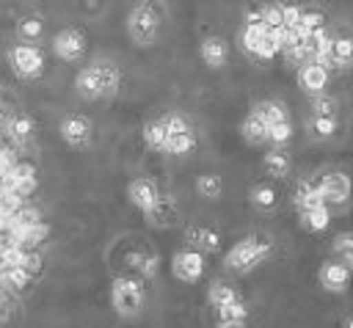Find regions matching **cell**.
Instances as JSON below:
<instances>
[{
    "label": "cell",
    "mask_w": 353,
    "mask_h": 328,
    "mask_svg": "<svg viewBox=\"0 0 353 328\" xmlns=\"http://www.w3.org/2000/svg\"><path fill=\"white\" fill-rule=\"evenodd\" d=\"M160 25H163V14L152 0L135 3L127 14V33L141 47H149L160 36Z\"/></svg>",
    "instance_id": "cell-1"
},
{
    "label": "cell",
    "mask_w": 353,
    "mask_h": 328,
    "mask_svg": "<svg viewBox=\"0 0 353 328\" xmlns=\"http://www.w3.org/2000/svg\"><path fill=\"white\" fill-rule=\"evenodd\" d=\"M188 240L199 248H207V251H215L218 248V234L212 229H201V226H193L188 229Z\"/></svg>",
    "instance_id": "cell-15"
},
{
    "label": "cell",
    "mask_w": 353,
    "mask_h": 328,
    "mask_svg": "<svg viewBox=\"0 0 353 328\" xmlns=\"http://www.w3.org/2000/svg\"><path fill=\"white\" fill-rule=\"evenodd\" d=\"M290 135H292L290 121H279V124H270V127H268V138H270L273 143H284V141H290Z\"/></svg>",
    "instance_id": "cell-26"
},
{
    "label": "cell",
    "mask_w": 353,
    "mask_h": 328,
    "mask_svg": "<svg viewBox=\"0 0 353 328\" xmlns=\"http://www.w3.org/2000/svg\"><path fill=\"white\" fill-rule=\"evenodd\" d=\"M268 251H270V243H265V240H240V243L229 251L226 262H229V267H234V270H245V267L256 265Z\"/></svg>",
    "instance_id": "cell-6"
},
{
    "label": "cell",
    "mask_w": 353,
    "mask_h": 328,
    "mask_svg": "<svg viewBox=\"0 0 353 328\" xmlns=\"http://www.w3.org/2000/svg\"><path fill=\"white\" fill-rule=\"evenodd\" d=\"M325 69L320 66V63H306L303 69H301V74H298V80H301V85L306 88V91H320L323 85H325Z\"/></svg>",
    "instance_id": "cell-13"
},
{
    "label": "cell",
    "mask_w": 353,
    "mask_h": 328,
    "mask_svg": "<svg viewBox=\"0 0 353 328\" xmlns=\"http://www.w3.org/2000/svg\"><path fill=\"white\" fill-rule=\"evenodd\" d=\"M331 52H334V58L336 61H350L353 58V41L350 39H336V41H331Z\"/></svg>",
    "instance_id": "cell-27"
},
{
    "label": "cell",
    "mask_w": 353,
    "mask_h": 328,
    "mask_svg": "<svg viewBox=\"0 0 353 328\" xmlns=\"http://www.w3.org/2000/svg\"><path fill=\"white\" fill-rule=\"evenodd\" d=\"M130 201L135 204V207H141V209H152L157 201H160V196H157V187L149 182V179H135L132 185H130Z\"/></svg>",
    "instance_id": "cell-11"
},
{
    "label": "cell",
    "mask_w": 353,
    "mask_h": 328,
    "mask_svg": "<svg viewBox=\"0 0 353 328\" xmlns=\"http://www.w3.org/2000/svg\"><path fill=\"white\" fill-rule=\"evenodd\" d=\"M301 19V8L298 6H281V28H295Z\"/></svg>",
    "instance_id": "cell-28"
},
{
    "label": "cell",
    "mask_w": 353,
    "mask_h": 328,
    "mask_svg": "<svg viewBox=\"0 0 353 328\" xmlns=\"http://www.w3.org/2000/svg\"><path fill=\"white\" fill-rule=\"evenodd\" d=\"M243 47L259 58H270L279 50V41H276L273 28H268L262 22H248L243 30Z\"/></svg>",
    "instance_id": "cell-4"
},
{
    "label": "cell",
    "mask_w": 353,
    "mask_h": 328,
    "mask_svg": "<svg viewBox=\"0 0 353 328\" xmlns=\"http://www.w3.org/2000/svg\"><path fill=\"white\" fill-rule=\"evenodd\" d=\"M265 165H268V171H270V174L281 176V174H287L290 160H287V154H281V152H270V154L265 157Z\"/></svg>",
    "instance_id": "cell-24"
},
{
    "label": "cell",
    "mask_w": 353,
    "mask_h": 328,
    "mask_svg": "<svg viewBox=\"0 0 353 328\" xmlns=\"http://www.w3.org/2000/svg\"><path fill=\"white\" fill-rule=\"evenodd\" d=\"M256 116L270 127V124H279V121H287V113H284V107L279 105V102H262L259 107H256Z\"/></svg>",
    "instance_id": "cell-17"
},
{
    "label": "cell",
    "mask_w": 353,
    "mask_h": 328,
    "mask_svg": "<svg viewBox=\"0 0 353 328\" xmlns=\"http://www.w3.org/2000/svg\"><path fill=\"white\" fill-rule=\"evenodd\" d=\"M320 196H325V198H331V201H342V198L347 196V179H345L342 174H331V176H325Z\"/></svg>",
    "instance_id": "cell-14"
},
{
    "label": "cell",
    "mask_w": 353,
    "mask_h": 328,
    "mask_svg": "<svg viewBox=\"0 0 353 328\" xmlns=\"http://www.w3.org/2000/svg\"><path fill=\"white\" fill-rule=\"evenodd\" d=\"M61 138L69 146H85L91 141V121L85 116H66L61 121Z\"/></svg>",
    "instance_id": "cell-7"
},
{
    "label": "cell",
    "mask_w": 353,
    "mask_h": 328,
    "mask_svg": "<svg viewBox=\"0 0 353 328\" xmlns=\"http://www.w3.org/2000/svg\"><path fill=\"white\" fill-rule=\"evenodd\" d=\"M303 221H306V226H309V229H323V226L328 223V212L317 204V207L303 209Z\"/></svg>",
    "instance_id": "cell-23"
},
{
    "label": "cell",
    "mask_w": 353,
    "mask_h": 328,
    "mask_svg": "<svg viewBox=\"0 0 353 328\" xmlns=\"http://www.w3.org/2000/svg\"><path fill=\"white\" fill-rule=\"evenodd\" d=\"M226 328H240V325H226Z\"/></svg>",
    "instance_id": "cell-33"
},
{
    "label": "cell",
    "mask_w": 353,
    "mask_h": 328,
    "mask_svg": "<svg viewBox=\"0 0 353 328\" xmlns=\"http://www.w3.org/2000/svg\"><path fill=\"white\" fill-rule=\"evenodd\" d=\"M8 132L17 135V138H28V135L33 132V119H28V116H22V113L11 116V119H8Z\"/></svg>",
    "instance_id": "cell-19"
},
{
    "label": "cell",
    "mask_w": 353,
    "mask_h": 328,
    "mask_svg": "<svg viewBox=\"0 0 353 328\" xmlns=\"http://www.w3.org/2000/svg\"><path fill=\"white\" fill-rule=\"evenodd\" d=\"M201 270H204V259H201L199 251H179V254L174 256V273H176L179 278L196 281V278L201 276Z\"/></svg>",
    "instance_id": "cell-8"
},
{
    "label": "cell",
    "mask_w": 353,
    "mask_h": 328,
    "mask_svg": "<svg viewBox=\"0 0 353 328\" xmlns=\"http://www.w3.org/2000/svg\"><path fill=\"white\" fill-rule=\"evenodd\" d=\"M312 130H314L320 138L331 135V132H334V121H331V116H317V119L312 121Z\"/></svg>",
    "instance_id": "cell-29"
},
{
    "label": "cell",
    "mask_w": 353,
    "mask_h": 328,
    "mask_svg": "<svg viewBox=\"0 0 353 328\" xmlns=\"http://www.w3.org/2000/svg\"><path fill=\"white\" fill-rule=\"evenodd\" d=\"M251 201H254V207H259V209H270V207L276 204V193H273V187L259 185V187H254Z\"/></svg>",
    "instance_id": "cell-21"
},
{
    "label": "cell",
    "mask_w": 353,
    "mask_h": 328,
    "mask_svg": "<svg viewBox=\"0 0 353 328\" xmlns=\"http://www.w3.org/2000/svg\"><path fill=\"white\" fill-rule=\"evenodd\" d=\"M212 300H215L218 306H223V303L234 300V295H232V289H229V287H215V289H212Z\"/></svg>",
    "instance_id": "cell-31"
},
{
    "label": "cell",
    "mask_w": 353,
    "mask_h": 328,
    "mask_svg": "<svg viewBox=\"0 0 353 328\" xmlns=\"http://www.w3.org/2000/svg\"><path fill=\"white\" fill-rule=\"evenodd\" d=\"M320 278H323V284H325L328 289H339V287L347 281V273H345V267H339V265H325L323 273H320Z\"/></svg>",
    "instance_id": "cell-18"
},
{
    "label": "cell",
    "mask_w": 353,
    "mask_h": 328,
    "mask_svg": "<svg viewBox=\"0 0 353 328\" xmlns=\"http://www.w3.org/2000/svg\"><path fill=\"white\" fill-rule=\"evenodd\" d=\"M199 193L207 196V198H215V196L221 193V179H218L215 174H204V176H199Z\"/></svg>",
    "instance_id": "cell-25"
},
{
    "label": "cell",
    "mask_w": 353,
    "mask_h": 328,
    "mask_svg": "<svg viewBox=\"0 0 353 328\" xmlns=\"http://www.w3.org/2000/svg\"><path fill=\"white\" fill-rule=\"evenodd\" d=\"M243 135H245L251 143H259V141L268 138V124H265L256 113H251V116L245 119V124H243Z\"/></svg>",
    "instance_id": "cell-16"
},
{
    "label": "cell",
    "mask_w": 353,
    "mask_h": 328,
    "mask_svg": "<svg viewBox=\"0 0 353 328\" xmlns=\"http://www.w3.org/2000/svg\"><path fill=\"white\" fill-rule=\"evenodd\" d=\"M314 110H317V116H331V113H334V102L323 99V102H317V105H314Z\"/></svg>",
    "instance_id": "cell-32"
},
{
    "label": "cell",
    "mask_w": 353,
    "mask_h": 328,
    "mask_svg": "<svg viewBox=\"0 0 353 328\" xmlns=\"http://www.w3.org/2000/svg\"><path fill=\"white\" fill-rule=\"evenodd\" d=\"M336 251H339L347 262H353V237H350V234H342L339 243H336Z\"/></svg>",
    "instance_id": "cell-30"
},
{
    "label": "cell",
    "mask_w": 353,
    "mask_h": 328,
    "mask_svg": "<svg viewBox=\"0 0 353 328\" xmlns=\"http://www.w3.org/2000/svg\"><path fill=\"white\" fill-rule=\"evenodd\" d=\"M52 52H55L61 61H66V63L80 61L83 52H85V36H83L77 28H63V30H58V33L52 36Z\"/></svg>",
    "instance_id": "cell-5"
},
{
    "label": "cell",
    "mask_w": 353,
    "mask_h": 328,
    "mask_svg": "<svg viewBox=\"0 0 353 328\" xmlns=\"http://www.w3.org/2000/svg\"><path fill=\"white\" fill-rule=\"evenodd\" d=\"M259 22L268 25V28H281V6H276V3L262 6L259 8Z\"/></svg>",
    "instance_id": "cell-22"
},
{
    "label": "cell",
    "mask_w": 353,
    "mask_h": 328,
    "mask_svg": "<svg viewBox=\"0 0 353 328\" xmlns=\"http://www.w3.org/2000/svg\"><path fill=\"white\" fill-rule=\"evenodd\" d=\"M113 300L121 311H132L138 309L141 303V284L138 281H130V278H119L113 284Z\"/></svg>",
    "instance_id": "cell-9"
},
{
    "label": "cell",
    "mask_w": 353,
    "mask_h": 328,
    "mask_svg": "<svg viewBox=\"0 0 353 328\" xmlns=\"http://www.w3.org/2000/svg\"><path fill=\"white\" fill-rule=\"evenodd\" d=\"M143 138H146V143H149L152 149H163V146H165V124H163V121H152V124L146 127Z\"/></svg>",
    "instance_id": "cell-20"
},
{
    "label": "cell",
    "mask_w": 353,
    "mask_h": 328,
    "mask_svg": "<svg viewBox=\"0 0 353 328\" xmlns=\"http://www.w3.org/2000/svg\"><path fill=\"white\" fill-rule=\"evenodd\" d=\"M74 88L80 96L85 99H97V96H108L119 88V69L113 63H94V66H85L80 69L77 80H74Z\"/></svg>",
    "instance_id": "cell-2"
},
{
    "label": "cell",
    "mask_w": 353,
    "mask_h": 328,
    "mask_svg": "<svg viewBox=\"0 0 353 328\" xmlns=\"http://www.w3.org/2000/svg\"><path fill=\"white\" fill-rule=\"evenodd\" d=\"M8 63H11V72L22 80H33L44 72V52L36 47V44H28V41H19L8 50Z\"/></svg>",
    "instance_id": "cell-3"
},
{
    "label": "cell",
    "mask_w": 353,
    "mask_h": 328,
    "mask_svg": "<svg viewBox=\"0 0 353 328\" xmlns=\"http://www.w3.org/2000/svg\"><path fill=\"white\" fill-rule=\"evenodd\" d=\"M199 52H201L204 63H207V66H212V69L223 66V63H226V58H229V47H226V41H223V39H218V36L204 39V41H201V47H199Z\"/></svg>",
    "instance_id": "cell-10"
},
{
    "label": "cell",
    "mask_w": 353,
    "mask_h": 328,
    "mask_svg": "<svg viewBox=\"0 0 353 328\" xmlns=\"http://www.w3.org/2000/svg\"><path fill=\"white\" fill-rule=\"evenodd\" d=\"M17 36H19V41L33 44V41H39L44 36V22L39 17H22L17 22Z\"/></svg>",
    "instance_id": "cell-12"
}]
</instances>
